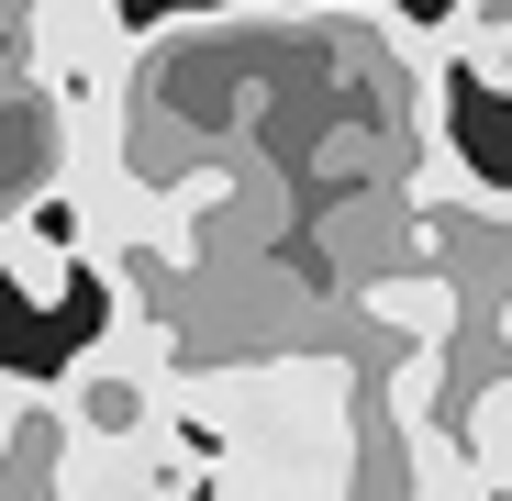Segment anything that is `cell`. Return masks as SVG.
I'll use <instances>...</instances> for the list:
<instances>
[{
    "instance_id": "obj_7",
    "label": "cell",
    "mask_w": 512,
    "mask_h": 501,
    "mask_svg": "<svg viewBox=\"0 0 512 501\" xmlns=\"http://www.w3.org/2000/svg\"><path fill=\"white\" fill-rule=\"evenodd\" d=\"M23 401H34V379H23V368H0V435H12V412H23Z\"/></svg>"
},
{
    "instance_id": "obj_2",
    "label": "cell",
    "mask_w": 512,
    "mask_h": 501,
    "mask_svg": "<svg viewBox=\"0 0 512 501\" xmlns=\"http://www.w3.org/2000/svg\"><path fill=\"white\" fill-rule=\"evenodd\" d=\"M23 56H34L45 101H56L67 123L112 134V112H123V78H134V34H123V12H112V0H34Z\"/></svg>"
},
{
    "instance_id": "obj_3",
    "label": "cell",
    "mask_w": 512,
    "mask_h": 501,
    "mask_svg": "<svg viewBox=\"0 0 512 501\" xmlns=\"http://www.w3.org/2000/svg\"><path fill=\"white\" fill-rule=\"evenodd\" d=\"M368 323H390L401 346H457V279H379L368 290Z\"/></svg>"
},
{
    "instance_id": "obj_5",
    "label": "cell",
    "mask_w": 512,
    "mask_h": 501,
    "mask_svg": "<svg viewBox=\"0 0 512 501\" xmlns=\"http://www.w3.org/2000/svg\"><path fill=\"white\" fill-rule=\"evenodd\" d=\"M457 457H468V490H512V379H490V390L468 401Z\"/></svg>"
},
{
    "instance_id": "obj_6",
    "label": "cell",
    "mask_w": 512,
    "mask_h": 501,
    "mask_svg": "<svg viewBox=\"0 0 512 501\" xmlns=\"http://www.w3.org/2000/svg\"><path fill=\"white\" fill-rule=\"evenodd\" d=\"M0 268H12L23 301H67V245L45 234V212H12V223H0Z\"/></svg>"
},
{
    "instance_id": "obj_1",
    "label": "cell",
    "mask_w": 512,
    "mask_h": 501,
    "mask_svg": "<svg viewBox=\"0 0 512 501\" xmlns=\"http://www.w3.org/2000/svg\"><path fill=\"white\" fill-rule=\"evenodd\" d=\"M45 401H56V424H67V446H78V457H134V446H156V435H167V412H179L156 323H145V312H123V323H112L101 346L45 390Z\"/></svg>"
},
{
    "instance_id": "obj_8",
    "label": "cell",
    "mask_w": 512,
    "mask_h": 501,
    "mask_svg": "<svg viewBox=\"0 0 512 501\" xmlns=\"http://www.w3.org/2000/svg\"><path fill=\"white\" fill-rule=\"evenodd\" d=\"M490 334H501V346H512V290H501V312H490Z\"/></svg>"
},
{
    "instance_id": "obj_4",
    "label": "cell",
    "mask_w": 512,
    "mask_h": 501,
    "mask_svg": "<svg viewBox=\"0 0 512 501\" xmlns=\"http://www.w3.org/2000/svg\"><path fill=\"white\" fill-rule=\"evenodd\" d=\"M446 56L479 67L490 90H512V0H457L446 12Z\"/></svg>"
}]
</instances>
